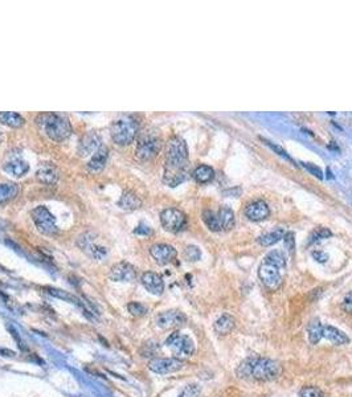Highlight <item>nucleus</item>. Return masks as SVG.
I'll list each match as a JSON object with an SVG mask.
<instances>
[{"instance_id": "nucleus-1", "label": "nucleus", "mask_w": 352, "mask_h": 397, "mask_svg": "<svg viewBox=\"0 0 352 397\" xmlns=\"http://www.w3.org/2000/svg\"><path fill=\"white\" fill-rule=\"evenodd\" d=\"M188 166V150L186 142L180 136H174L167 143L165 167L163 182L170 187H176L186 179Z\"/></svg>"}, {"instance_id": "nucleus-2", "label": "nucleus", "mask_w": 352, "mask_h": 397, "mask_svg": "<svg viewBox=\"0 0 352 397\" xmlns=\"http://www.w3.org/2000/svg\"><path fill=\"white\" fill-rule=\"evenodd\" d=\"M237 375L241 379L252 377L258 381H271L282 375V366L266 358H248L237 368Z\"/></svg>"}, {"instance_id": "nucleus-3", "label": "nucleus", "mask_w": 352, "mask_h": 397, "mask_svg": "<svg viewBox=\"0 0 352 397\" xmlns=\"http://www.w3.org/2000/svg\"><path fill=\"white\" fill-rule=\"evenodd\" d=\"M286 267V258L278 250H273L265 256L260 265L258 275L264 285L270 290H277L282 282V271Z\"/></svg>"}, {"instance_id": "nucleus-4", "label": "nucleus", "mask_w": 352, "mask_h": 397, "mask_svg": "<svg viewBox=\"0 0 352 397\" xmlns=\"http://www.w3.org/2000/svg\"><path fill=\"white\" fill-rule=\"evenodd\" d=\"M36 122L51 139L56 142H62L72 134L69 119L64 114L43 113L36 118Z\"/></svg>"}, {"instance_id": "nucleus-5", "label": "nucleus", "mask_w": 352, "mask_h": 397, "mask_svg": "<svg viewBox=\"0 0 352 397\" xmlns=\"http://www.w3.org/2000/svg\"><path fill=\"white\" fill-rule=\"evenodd\" d=\"M139 131V122L133 115H126L115 119L110 126L111 139L118 146H129L134 142Z\"/></svg>"}, {"instance_id": "nucleus-6", "label": "nucleus", "mask_w": 352, "mask_h": 397, "mask_svg": "<svg viewBox=\"0 0 352 397\" xmlns=\"http://www.w3.org/2000/svg\"><path fill=\"white\" fill-rule=\"evenodd\" d=\"M203 221L213 232L231 231L232 228L235 227V213L228 207H221L218 212L204 211Z\"/></svg>"}, {"instance_id": "nucleus-7", "label": "nucleus", "mask_w": 352, "mask_h": 397, "mask_svg": "<svg viewBox=\"0 0 352 397\" xmlns=\"http://www.w3.org/2000/svg\"><path fill=\"white\" fill-rule=\"evenodd\" d=\"M165 345L171 349V352L179 358H190L195 354V343L187 335H182L180 332H172L167 339Z\"/></svg>"}, {"instance_id": "nucleus-8", "label": "nucleus", "mask_w": 352, "mask_h": 397, "mask_svg": "<svg viewBox=\"0 0 352 397\" xmlns=\"http://www.w3.org/2000/svg\"><path fill=\"white\" fill-rule=\"evenodd\" d=\"M30 217L33 220V223H35L36 228L39 229V232H41L44 235L53 236L58 232L56 218L49 212L47 207H44V205L36 207L35 210H32V212H30Z\"/></svg>"}, {"instance_id": "nucleus-9", "label": "nucleus", "mask_w": 352, "mask_h": 397, "mask_svg": "<svg viewBox=\"0 0 352 397\" xmlns=\"http://www.w3.org/2000/svg\"><path fill=\"white\" fill-rule=\"evenodd\" d=\"M162 140L157 135H143L138 140L135 154L140 160H151L161 153Z\"/></svg>"}, {"instance_id": "nucleus-10", "label": "nucleus", "mask_w": 352, "mask_h": 397, "mask_svg": "<svg viewBox=\"0 0 352 397\" xmlns=\"http://www.w3.org/2000/svg\"><path fill=\"white\" fill-rule=\"evenodd\" d=\"M161 223L165 231L171 232V233H178L186 227L187 217L178 208H167L161 213Z\"/></svg>"}, {"instance_id": "nucleus-11", "label": "nucleus", "mask_w": 352, "mask_h": 397, "mask_svg": "<svg viewBox=\"0 0 352 397\" xmlns=\"http://www.w3.org/2000/svg\"><path fill=\"white\" fill-rule=\"evenodd\" d=\"M184 367V362L176 358H157L148 363V370L159 375L178 372Z\"/></svg>"}, {"instance_id": "nucleus-12", "label": "nucleus", "mask_w": 352, "mask_h": 397, "mask_svg": "<svg viewBox=\"0 0 352 397\" xmlns=\"http://www.w3.org/2000/svg\"><path fill=\"white\" fill-rule=\"evenodd\" d=\"M79 246L82 249L85 253H87L91 258L94 260H104L108 254L106 248H104L102 245H98L94 242V236L91 233H85L79 238Z\"/></svg>"}, {"instance_id": "nucleus-13", "label": "nucleus", "mask_w": 352, "mask_h": 397, "mask_svg": "<svg viewBox=\"0 0 352 397\" xmlns=\"http://www.w3.org/2000/svg\"><path fill=\"white\" fill-rule=\"evenodd\" d=\"M187 322V317L179 310H168L157 317V324L163 330H170Z\"/></svg>"}, {"instance_id": "nucleus-14", "label": "nucleus", "mask_w": 352, "mask_h": 397, "mask_svg": "<svg viewBox=\"0 0 352 397\" xmlns=\"http://www.w3.org/2000/svg\"><path fill=\"white\" fill-rule=\"evenodd\" d=\"M109 278L115 282H133L136 278V270L129 262H119L110 269Z\"/></svg>"}, {"instance_id": "nucleus-15", "label": "nucleus", "mask_w": 352, "mask_h": 397, "mask_svg": "<svg viewBox=\"0 0 352 397\" xmlns=\"http://www.w3.org/2000/svg\"><path fill=\"white\" fill-rule=\"evenodd\" d=\"M150 254L159 265H167L176 258L178 252L174 246L168 244H155L150 249Z\"/></svg>"}, {"instance_id": "nucleus-16", "label": "nucleus", "mask_w": 352, "mask_h": 397, "mask_svg": "<svg viewBox=\"0 0 352 397\" xmlns=\"http://www.w3.org/2000/svg\"><path fill=\"white\" fill-rule=\"evenodd\" d=\"M101 147H102L101 136L97 132H89L80 142L77 153H79L80 157L85 158L91 155V154H96Z\"/></svg>"}, {"instance_id": "nucleus-17", "label": "nucleus", "mask_w": 352, "mask_h": 397, "mask_svg": "<svg viewBox=\"0 0 352 397\" xmlns=\"http://www.w3.org/2000/svg\"><path fill=\"white\" fill-rule=\"evenodd\" d=\"M36 178L45 185H54L60 179V170L53 163H43L36 172Z\"/></svg>"}, {"instance_id": "nucleus-18", "label": "nucleus", "mask_w": 352, "mask_h": 397, "mask_svg": "<svg viewBox=\"0 0 352 397\" xmlns=\"http://www.w3.org/2000/svg\"><path fill=\"white\" fill-rule=\"evenodd\" d=\"M140 282L144 286V289L148 292H151L154 295H162L164 291V282L161 275L154 273V271H146L142 274Z\"/></svg>"}, {"instance_id": "nucleus-19", "label": "nucleus", "mask_w": 352, "mask_h": 397, "mask_svg": "<svg viewBox=\"0 0 352 397\" xmlns=\"http://www.w3.org/2000/svg\"><path fill=\"white\" fill-rule=\"evenodd\" d=\"M269 207L262 200L253 201L245 208V216L252 221H262L269 217Z\"/></svg>"}, {"instance_id": "nucleus-20", "label": "nucleus", "mask_w": 352, "mask_h": 397, "mask_svg": "<svg viewBox=\"0 0 352 397\" xmlns=\"http://www.w3.org/2000/svg\"><path fill=\"white\" fill-rule=\"evenodd\" d=\"M3 168L7 174L16 176V178H22L29 171V164L26 160L16 158V159H11L9 161L4 163Z\"/></svg>"}, {"instance_id": "nucleus-21", "label": "nucleus", "mask_w": 352, "mask_h": 397, "mask_svg": "<svg viewBox=\"0 0 352 397\" xmlns=\"http://www.w3.org/2000/svg\"><path fill=\"white\" fill-rule=\"evenodd\" d=\"M108 153H109V150L102 146V147L93 155V158H91L90 160H89V163L86 164L87 171H90L93 174H96V172H100V171L104 170L105 164H106V160H108Z\"/></svg>"}, {"instance_id": "nucleus-22", "label": "nucleus", "mask_w": 352, "mask_h": 397, "mask_svg": "<svg viewBox=\"0 0 352 397\" xmlns=\"http://www.w3.org/2000/svg\"><path fill=\"white\" fill-rule=\"evenodd\" d=\"M140 205H142V200L133 191L123 192V195H122L119 201H118V207L125 211L138 210V208H140Z\"/></svg>"}, {"instance_id": "nucleus-23", "label": "nucleus", "mask_w": 352, "mask_h": 397, "mask_svg": "<svg viewBox=\"0 0 352 397\" xmlns=\"http://www.w3.org/2000/svg\"><path fill=\"white\" fill-rule=\"evenodd\" d=\"M323 338H326L331 343H334L336 345L347 344L350 342V338L344 332H342L336 327H332V326H325L323 327Z\"/></svg>"}, {"instance_id": "nucleus-24", "label": "nucleus", "mask_w": 352, "mask_h": 397, "mask_svg": "<svg viewBox=\"0 0 352 397\" xmlns=\"http://www.w3.org/2000/svg\"><path fill=\"white\" fill-rule=\"evenodd\" d=\"M235 326H236L235 318L229 314H224L215 322V326H213V327H215V331L217 332V334H220V335H226V334H229V332L235 328Z\"/></svg>"}, {"instance_id": "nucleus-25", "label": "nucleus", "mask_w": 352, "mask_h": 397, "mask_svg": "<svg viewBox=\"0 0 352 397\" xmlns=\"http://www.w3.org/2000/svg\"><path fill=\"white\" fill-rule=\"evenodd\" d=\"M0 123H3L5 126L13 127V129H19V127L24 126L26 119L23 118L22 115L13 111H1L0 113Z\"/></svg>"}, {"instance_id": "nucleus-26", "label": "nucleus", "mask_w": 352, "mask_h": 397, "mask_svg": "<svg viewBox=\"0 0 352 397\" xmlns=\"http://www.w3.org/2000/svg\"><path fill=\"white\" fill-rule=\"evenodd\" d=\"M192 176H193V179H195L197 183L201 184L208 183V182H211V180L215 178V170H213L212 167L201 164V166L196 167Z\"/></svg>"}, {"instance_id": "nucleus-27", "label": "nucleus", "mask_w": 352, "mask_h": 397, "mask_svg": "<svg viewBox=\"0 0 352 397\" xmlns=\"http://www.w3.org/2000/svg\"><path fill=\"white\" fill-rule=\"evenodd\" d=\"M19 185L15 183H3L0 184V204L7 203L18 196Z\"/></svg>"}, {"instance_id": "nucleus-28", "label": "nucleus", "mask_w": 352, "mask_h": 397, "mask_svg": "<svg viewBox=\"0 0 352 397\" xmlns=\"http://www.w3.org/2000/svg\"><path fill=\"white\" fill-rule=\"evenodd\" d=\"M323 326L322 323H321V320H318V319H315V320H313V322L310 323L309 327H307V334H309V341L311 344H317L318 342L321 341L323 338Z\"/></svg>"}, {"instance_id": "nucleus-29", "label": "nucleus", "mask_w": 352, "mask_h": 397, "mask_svg": "<svg viewBox=\"0 0 352 397\" xmlns=\"http://www.w3.org/2000/svg\"><path fill=\"white\" fill-rule=\"evenodd\" d=\"M281 238H283V231L282 229H277V231L269 232V233H266V235H262L258 241H260V244L264 245V246H270V245L278 242Z\"/></svg>"}, {"instance_id": "nucleus-30", "label": "nucleus", "mask_w": 352, "mask_h": 397, "mask_svg": "<svg viewBox=\"0 0 352 397\" xmlns=\"http://www.w3.org/2000/svg\"><path fill=\"white\" fill-rule=\"evenodd\" d=\"M127 310H129V313L131 315H134V317H143V315L147 314L148 311L147 307L143 303H140V302H130L127 305Z\"/></svg>"}, {"instance_id": "nucleus-31", "label": "nucleus", "mask_w": 352, "mask_h": 397, "mask_svg": "<svg viewBox=\"0 0 352 397\" xmlns=\"http://www.w3.org/2000/svg\"><path fill=\"white\" fill-rule=\"evenodd\" d=\"M330 236L331 231H328L327 228H317V229L310 235L309 244H314V242H318L319 240H323V238H327V237Z\"/></svg>"}, {"instance_id": "nucleus-32", "label": "nucleus", "mask_w": 352, "mask_h": 397, "mask_svg": "<svg viewBox=\"0 0 352 397\" xmlns=\"http://www.w3.org/2000/svg\"><path fill=\"white\" fill-rule=\"evenodd\" d=\"M201 388L199 384H190L183 389V392L178 397H197L200 395Z\"/></svg>"}, {"instance_id": "nucleus-33", "label": "nucleus", "mask_w": 352, "mask_h": 397, "mask_svg": "<svg viewBox=\"0 0 352 397\" xmlns=\"http://www.w3.org/2000/svg\"><path fill=\"white\" fill-rule=\"evenodd\" d=\"M300 397H322L321 389L315 388V387H304L300 389L299 392Z\"/></svg>"}, {"instance_id": "nucleus-34", "label": "nucleus", "mask_w": 352, "mask_h": 397, "mask_svg": "<svg viewBox=\"0 0 352 397\" xmlns=\"http://www.w3.org/2000/svg\"><path fill=\"white\" fill-rule=\"evenodd\" d=\"M7 328H8V331L11 332V335H12L13 339L16 341V344H18L19 348L22 349V351H28V347H27L26 343L23 342V339L20 338V334H19V332L16 331V330H15V327L9 324V326H7Z\"/></svg>"}, {"instance_id": "nucleus-35", "label": "nucleus", "mask_w": 352, "mask_h": 397, "mask_svg": "<svg viewBox=\"0 0 352 397\" xmlns=\"http://www.w3.org/2000/svg\"><path fill=\"white\" fill-rule=\"evenodd\" d=\"M186 256L190 261H197V260H200L201 253L197 246H188L186 249Z\"/></svg>"}, {"instance_id": "nucleus-36", "label": "nucleus", "mask_w": 352, "mask_h": 397, "mask_svg": "<svg viewBox=\"0 0 352 397\" xmlns=\"http://www.w3.org/2000/svg\"><path fill=\"white\" fill-rule=\"evenodd\" d=\"M303 164L304 168H307V170L311 172L313 175H315L317 178H319V179H322L323 178V172L322 170L319 168V167H317L315 164H313V163H302Z\"/></svg>"}, {"instance_id": "nucleus-37", "label": "nucleus", "mask_w": 352, "mask_h": 397, "mask_svg": "<svg viewBox=\"0 0 352 397\" xmlns=\"http://www.w3.org/2000/svg\"><path fill=\"white\" fill-rule=\"evenodd\" d=\"M264 142H265V143L268 144V146H269V147H271V149H273L274 151H277V153H278L279 155H281V157H283V158H285V159H286V160L292 161L293 164H294V160H293L292 158L289 157V155H287V154L285 153V151H283V150L281 149V147H279V146H275V144H273V143H271V142H269V140H265V139H264Z\"/></svg>"}, {"instance_id": "nucleus-38", "label": "nucleus", "mask_w": 352, "mask_h": 397, "mask_svg": "<svg viewBox=\"0 0 352 397\" xmlns=\"http://www.w3.org/2000/svg\"><path fill=\"white\" fill-rule=\"evenodd\" d=\"M342 307H343V310L346 311V313H348V314H352V291L348 292L347 295L344 297L343 303H342Z\"/></svg>"}, {"instance_id": "nucleus-39", "label": "nucleus", "mask_w": 352, "mask_h": 397, "mask_svg": "<svg viewBox=\"0 0 352 397\" xmlns=\"http://www.w3.org/2000/svg\"><path fill=\"white\" fill-rule=\"evenodd\" d=\"M285 245H286V248L290 250V252H294V235L293 233H287L286 236H285Z\"/></svg>"}, {"instance_id": "nucleus-40", "label": "nucleus", "mask_w": 352, "mask_h": 397, "mask_svg": "<svg viewBox=\"0 0 352 397\" xmlns=\"http://www.w3.org/2000/svg\"><path fill=\"white\" fill-rule=\"evenodd\" d=\"M313 257L317 260L318 262H326L328 260V256H327L325 252H314Z\"/></svg>"}, {"instance_id": "nucleus-41", "label": "nucleus", "mask_w": 352, "mask_h": 397, "mask_svg": "<svg viewBox=\"0 0 352 397\" xmlns=\"http://www.w3.org/2000/svg\"><path fill=\"white\" fill-rule=\"evenodd\" d=\"M134 233H136V235H150V233H151V229L148 227H146V225H143V224H140L139 227L135 229Z\"/></svg>"}, {"instance_id": "nucleus-42", "label": "nucleus", "mask_w": 352, "mask_h": 397, "mask_svg": "<svg viewBox=\"0 0 352 397\" xmlns=\"http://www.w3.org/2000/svg\"><path fill=\"white\" fill-rule=\"evenodd\" d=\"M0 355L4 356V358H15L16 356V354L8 348H0Z\"/></svg>"}, {"instance_id": "nucleus-43", "label": "nucleus", "mask_w": 352, "mask_h": 397, "mask_svg": "<svg viewBox=\"0 0 352 397\" xmlns=\"http://www.w3.org/2000/svg\"><path fill=\"white\" fill-rule=\"evenodd\" d=\"M3 139H4V136H3V134H1V131H0V143L3 142Z\"/></svg>"}]
</instances>
